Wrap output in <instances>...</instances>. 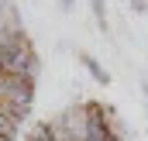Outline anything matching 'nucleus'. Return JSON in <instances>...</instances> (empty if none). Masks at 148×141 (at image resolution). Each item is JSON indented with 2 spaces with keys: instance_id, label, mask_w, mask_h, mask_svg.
Listing matches in <instances>:
<instances>
[{
  "instance_id": "2",
  "label": "nucleus",
  "mask_w": 148,
  "mask_h": 141,
  "mask_svg": "<svg viewBox=\"0 0 148 141\" xmlns=\"http://www.w3.org/2000/svg\"><path fill=\"white\" fill-rule=\"evenodd\" d=\"M79 62L86 66V72H90V76H93V79H97L100 86H107V83H110V72L103 69V66H100V62H97L93 55H86V52H83V55H79Z\"/></svg>"
},
{
  "instance_id": "6",
  "label": "nucleus",
  "mask_w": 148,
  "mask_h": 141,
  "mask_svg": "<svg viewBox=\"0 0 148 141\" xmlns=\"http://www.w3.org/2000/svg\"><path fill=\"white\" fill-rule=\"evenodd\" d=\"M145 100H148V86H145Z\"/></svg>"
},
{
  "instance_id": "5",
  "label": "nucleus",
  "mask_w": 148,
  "mask_h": 141,
  "mask_svg": "<svg viewBox=\"0 0 148 141\" xmlns=\"http://www.w3.org/2000/svg\"><path fill=\"white\" fill-rule=\"evenodd\" d=\"M62 3V10H73V0H59Z\"/></svg>"
},
{
  "instance_id": "4",
  "label": "nucleus",
  "mask_w": 148,
  "mask_h": 141,
  "mask_svg": "<svg viewBox=\"0 0 148 141\" xmlns=\"http://www.w3.org/2000/svg\"><path fill=\"white\" fill-rule=\"evenodd\" d=\"M131 10H138V14H145V10H148V0H131Z\"/></svg>"
},
{
  "instance_id": "3",
  "label": "nucleus",
  "mask_w": 148,
  "mask_h": 141,
  "mask_svg": "<svg viewBox=\"0 0 148 141\" xmlns=\"http://www.w3.org/2000/svg\"><path fill=\"white\" fill-rule=\"evenodd\" d=\"M90 10H93L97 24H100V28H107V3H103V0H90Z\"/></svg>"
},
{
  "instance_id": "1",
  "label": "nucleus",
  "mask_w": 148,
  "mask_h": 141,
  "mask_svg": "<svg viewBox=\"0 0 148 141\" xmlns=\"http://www.w3.org/2000/svg\"><path fill=\"white\" fill-rule=\"evenodd\" d=\"M41 72L38 52L24 31L14 0H0V141H14L31 110V83Z\"/></svg>"
}]
</instances>
